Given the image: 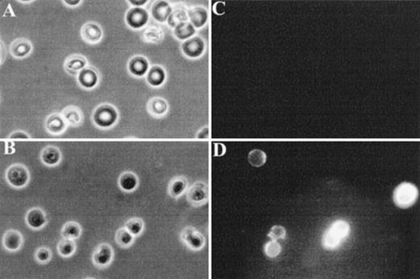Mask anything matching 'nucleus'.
<instances>
[{"label":"nucleus","mask_w":420,"mask_h":279,"mask_svg":"<svg viewBox=\"0 0 420 279\" xmlns=\"http://www.w3.org/2000/svg\"><path fill=\"white\" fill-rule=\"evenodd\" d=\"M45 127L52 135H61L66 130V122L61 114H54L48 118Z\"/></svg>","instance_id":"nucleus-11"},{"label":"nucleus","mask_w":420,"mask_h":279,"mask_svg":"<svg viewBox=\"0 0 420 279\" xmlns=\"http://www.w3.org/2000/svg\"><path fill=\"white\" fill-rule=\"evenodd\" d=\"M119 186L120 189L126 192H131L134 190L138 185V180L135 174L131 172H126L120 175L118 180Z\"/></svg>","instance_id":"nucleus-19"},{"label":"nucleus","mask_w":420,"mask_h":279,"mask_svg":"<svg viewBox=\"0 0 420 279\" xmlns=\"http://www.w3.org/2000/svg\"><path fill=\"white\" fill-rule=\"evenodd\" d=\"M61 116L66 123L75 126L80 125L83 121V114L78 107H66L61 112Z\"/></svg>","instance_id":"nucleus-16"},{"label":"nucleus","mask_w":420,"mask_h":279,"mask_svg":"<svg viewBox=\"0 0 420 279\" xmlns=\"http://www.w3.org/2000/svg\"><path fill=\"white\" fill-rule=\"evenodd\" d=\"M207 189L203 184H196L188 192V199L193 205H201L207 200Z\"/></svg>","instance_id":"nucleus-12"},{"label":"nucleus","mask_w":420,"mask_h":279,"mask_svg":"<svg viewBox=\"0 0 420 279\" xmlns=\"http://www.w3.org/2000/svg\"><path fill=\"white\" fill-rule=\"evenodd\" d=\"M163 33L160 29L156 28L148 29L143 33V38L147 42L158 43L163 38Z\"/></svg>","instance_id":"nucleus-33"},{"label":"nucleus","mask_w":420,"mask_h":279,"mask_svg":"<svg viewBox=\"0 0 420 279\" xmlns=\"http://www.w3.org/2000/svg\"><path fill=\"white\" fill-rule=\"evenodd\" d=\"M350 226L344 220H336L324 232L323 237V246L327 250H334L348 236Z\"/></svg>","instance_id":"nucleus-1"},{"label":"nucleus","mask_w":420,"mask_h":279,"mask_svg":"<svg viewBox=\"0 0 420 279\" xmlns=\"http://www.w3.org/2000/svg\"><path fill=\"white\" fill-rule=\"evenodd\" d=\"M195 33L194 28L189 22H184L175 27V34L180 40H185L193 35Z\"/></svg>","instance_id":"nucleus-29"},{"label":"nucleus","mask_w":420,"mask_h":279,"mask_svg":"<svg viewBox=\"0 0 420 279\" xmlns=\"http://www.w3.org/2000/svg\"><path fill=\"white\" fill-rule=\"evenodd\" d=\"M213 12L216 14L222 15L225 12V3L222 2H218L213 6Z\"/></svg>","instance_id":"nucleus-37"},{"label":"nucleus","mask_w":420,"mask_h":279,"mask_svg":"<svg viewBox=\"0 0 420 279\" xmlns=\"http://www.w3.org/2000/svg\"><path fill=\"white\" fill-rule=\"evenodd\" d=\"M172 14V7L168 2L164 1L156 2L152 7V15L153 18L158 21H165Z\"/></svg>","instance_id":"nucleus-17"},{"label":"nucleus","mask_w":420,"mask_h":279,"mask_svg":"<svg viewBox=\"0 0 420 279\" xmlns=\"http://www.w3.org/2000/svg\"><path fill=\"white\" fill-rule=\"evenodd\" d=\"M81 35L87 42L95 44L101 39L102 30L98 24L89 22L83 25Z\"/></svg>","instance_id":"nucleus-10"},{"label":"nucleus","mask_w":420,"mask_h":279,"mask_svg":"<svg viewBox=\"0 0 420 279\" xmlns=\"http://www.w3.org/2000/svg\"><path fill=\"white\" fill-rule=\"evenodd\" d=\"M129 68L130 72L134 76H144L148 70V62L144 58L137 56L130 61Z\"/></svg>","instance_id":"nucleus-21"},{"label":"nucleus","mask_w":420,"mask_h":279,"mask_svg":"<svg viewBox=\"0 0 420 279\" xmlns=\"http://www.w3.org/2000/svg\"><path fill=\"white\" fill-rule=\"evenodd\" d=\"M27 224L33 229H40L47 222L45 212L40 208H33L27 213Z\"/></svg>","instance_id":"nucleus-9"},{"label":"nucleus","mask_w":420,"mask_h":279,"mask_svg":"<svg viewBox=\"0 0 420 279\" xmlns=\"http://www.w3.org/2000/svg\"><path fill=\"white\" fill-rule=\"evenodd\" d=\"M87 61L81 55H72L66 60V71L71 74H76L78 71H82L85 68Z\"/></svg>","instance_id":"nucleus-20"},{"label":"nucleus","mask_w":420,"mask_h":279,"mask_svg":"<svg viewBox=\"0 0 420 279\" xmlns=\"http://www.w3.org/2000/svg\"><path fill=\"white\" fill-rule=\"evenodd\" d=\"M248 161L254 167H260L265 164L266 155L261 150H254L248 156Z\"/></svg>","instance_id":"nucleus-31"},{"label":"nucleus","mask_w":420,"mask_h":279,"mask_svg":"<svg viewBox=\"0 0 420 279\" xmlns=\"http://www.w3.org/2000/svg\"><path fill=\"white\" fill-rule=\"evenodd\" d=\"M226 147L222 143H216L215 144V156H222L225 154Z\"/></svg>","instance_id":"nucleus-39"},{"label":"nucleus","mask_w":420,"mask_h":279,"mask_svg":"<svg viewBox=\"0 0 420 279\" xmlns=\"http://www.w3.org/2000/svg\"><path fill=\"white\" fill-rule=\"evenodd\" d=\"M78 82L83 88L91 89L96 85L98 76L94 69L85 67L78 74Z\"/></svg>","instance_id":"nucleus-14"},{"label":"nucleus","mask_w":420,"mask_h":279,"mask_svg":"<svg viewBox=\"0 0 420 279\" xmlns=\"http://www.w3.org/2000/svg\"><path fill=\"white\" fill-rule=\"evenodd\" d=\"M189 18L194 26L201 27L207 20V12L202 7H195L189 12Z\"/></svg>","instance_id":"nucleus-23"},{"label":"nucleus","mask_w":420,"mask_h":279,"mask_svg":"<svg viewBox=\"0 0 420 279\" xmlns=\"http://www.w3.org/2000/svg\"><path fill=\"white\" fill-rule=\"evenodd\" d=\"M181 239L187 246L193 250H198L202 248L205 243L203 237L191 227H188L183 231Z\"/></svg>","instance_id":"nucleus-7"},{"label":"nucleus","mask_w":420,"mask_h":279,"mask_svg":"<svg viewBox=\"0 0 420 279\" xmlns=\"http://www.w3.org/2000/svg\"><path fill=\"white\" fill-rule=\"evenodd\" d=\"M40 158L43 163L46 165H56L61 160V152L55 146H48L42 150Z\"/></svg>","instance_id":"nucleus-15"},{"label":"nucleus","mask_w":420,"mask_h":279,"mask_svg":"<svg viewBox=\"0 0 420 279\" xmlns=\"http://www.w3.org/2000/svg\"><path fill=\"white\" fill-rule=\"evenodd\" d=\"M418 189L411 183L404 182L398 185L394 192V201L400 208H409L416 203L418 199Z\"/></svg>","instance_id":"nucleus-2"},{"label":"nucleus","mask_w":420,"mask_h":279,"mask_svg":"<svg viewBox=\"0 0 420 279\" xmlns=\"http://www.w3.org/2000/svg\"><path fill=\"white\" fill-rule=\"evenodd\" d=\"M76 250V245L74 239L63 238L60 240L58 245H57L58 253L63 258L71 257V256L73 255Z\"/></svg>","instance_id":"nucleus-26"},{"label":"nucleus","mask_w":420,"mask_h":279,"mask_svg":"<svg viewBox=\"0 0 420 279\" xmlns=\"http://www.w3.org/2000/svg\"><path fill=\"white\" fill-rule=\"evenodd\" d=\"M130 2L135 6H142V5L145 4L147 1L146 0H143V1H135L134 0V1H130Z\"/></svg>","instance_id":"nucleus-41"},{"label":"nucleus","mask_w":420,"mask_h":279,"mask_svg":"<svg viewBox=\"0 0 420 279\" xmlns=\"http://www.w3.org/2000/svg\"><path fill=\"white\" fill-rule=\"evenodd\" d=\"M61 237L66 239H76L80 237L82 234V228L78 222H66L61 229Z\"/></svg>","instance_id":"nucleus-22"},{"label":"nucleus","mask_w":420,"mask_h":279,"mask_svg":"<svg viewBox=\"0 0 420 279\" xmlns=\"http://www.w3.org/2000/svg\"><path fill=\"white\" fill-rule=\"evenodd\" d=\"M187 181L184 178H175L171 182L169 192L172 196L177 198L186 189Z\"/></svg>","instance_id":"nucleus-30"},{"label":"nucleus","mask_w":420,"mask_h":279,"mask_svg":"<svg viewBox=\"0 0 420 279\" xmlns=\"http://www.w3.org/2000/svg\"><path fill=\"white\" fill-rule=\"evenodd\" d=\"M32 50L30 42L25 39H18L12 43L10 48L11 53L14 57L23 58L29 55Z\"/></svg>","instance_id":"nucleus-18"},{"label":"nucleus","mask_w":420,"mask_h":279,"mask_svg":"<svg viewBox=\"0 0 420 279\" xmlns=\"http://www.w3.org/2000/svg\"><path fill=\"white\" fill-rule=\"evenodd\" d=\"M286 231L285 227H282V226H279V225L271 227L269 233L267 235V237L273 240L284 239L286 238Z\"/></svg>","instance_id":"nucleus-36"},{"label":"nucleus","mask_w":420,"mask_h":279,"mask_svg":"<svg viewBox=\"0 0 420 279\" xmlns=\"http://www.w3.org/2000/svg\"><path fill=\"white\" fill-rule=\"evenodd\" d=\"M10 139H29V135H27L26 133L23 131H17V132L12 133V135L9 136Z\"/></svg>","instance_id":"nucleus-38"},{"label":"nucleus","mask_w":420,"mask_h":279,"mask_svg":"<svg viewBox=\"0 0 420 279\" xmlns=\"http://www.w3.org/2000/svg\"><path fill=\"white\" fill-rule=\"evenodd\" d=\"M114 249L109 244H100L95 248L92 256L95 265L99 268H105L110 265L114 259Z\"/></svg>","instance_id":"nucleus-5"},{"label":"nucleus","mask_w":420,"mask_h":279,"mask_svg":"<svg viewBox=\"0 0 420 279\" xmlns=\"http://www.w3.org/2000/svg\"><path fill=\"white\" fill-rule=\"evenodd\" d=\"M151 114L155 116H162L166 114L168 110V104L164 100L160 98H154L151 100L148 106Z\"/></svg>","instance_id":"nucleus-27"},{"label":"nucleus","mask_w":420,"mask_h":279,"mask_svg":"<svg viewBox=\"0 0 420 279\" xmlns=\"http://www.w3.org/2000/svg\"><path fill=\"white\" fill-rule=\"evenodd\" d=\"M118 114L115 107L111 104L99 105L93 114V121L100 128H109L116 123Z\"/></svg>","instance_id":"nucleus-3"},{"label":"nucleus","mask_w":420,"mask_h":279,"mask_svg":"<svg viewBox=\"0 0 420 279\" xmlns=\"http://www.w3.org/2000/svg\"><path fill=\"white\" fill-rule=\"evenodd\" d=\"M182 49L184 54L189 57H198L203 52L204 43L200 38H191L183 44Z\"/></svg>","instance_id":"nucleus-13"},{"label":"nucleus","mask_w":420,"mask_h":279,"mask_svg":"<svg viewBox=\"0 0 420 279\" xmlns=\"http://www.w3.org/2000/svg\"><path fill=\"white\" fill-rule=\"evenodd\" d=\"M65 2H66V3H67V4L68 5H71V6H76V5H78V3L80 2V1H79V0H76V1H71V0H68V1H67V0H66V1H65Z\"/></svg>","instance_id":"nucleus-42"},{"label":"nucleus","mask_w":420,"mask_h":279,"mask_svg":"<svg viewBox=\"0 0 420 279\" xmlns=\"http://www.w3.org/2000/svg\"><path fill=\"white\" fill-rule=\"evenodd\" d=\"M165 72L159 66H153L150 70L147 80L152 86H159L165 80Z\"/></svg>","instance_id":"nucleus-25"},{"label":"nucleus","mask_w":420,"mask_h":279,"mask_svg":"<svg viewBox=\"0 0 420 279\" xmlns=\"http://www.w3.org/2000/svg\"><path fill=\"white\" fill-rule=\"evenodd\" d=\"M265 253L268 258H276L281 253V245L277 240L271 239V241L265 244Z\"/></svg>","instance_id":"nucleus-34"},{"label":"nucleus","mask_w":420,"mask_h":279,"mask_svg":"<svg viewBox=\"0 0 420 279\" xmlns=\"http://www.w3.org/2000/svg\"><path fill=\"white\" fill-rule=\"evenodd\" d=\"M35 257L36 260H38V262L45 264L50 261L52 258V253L50 248L42 247V248H38V251L36 252Z\"/></svg>","instance_id":"nucleus-35"},{"label":"nucleus","mask_w":420,"mask_h":279,"mask_svg":"<svg viewBox=\"0 0 420 279\" xmlns=\"http://www.w3.org/2000/svg\"><path fill=\"white\" fill-rule=\"evenodd\" d=\"M168 20V24L172 28H175L179 24L186 21L188 17H187V14L184 11L176 10L175 12H172V14L170 15V17Z\"/></svg>","instance_id":"nucleus-32"},{"label":"nucleus","mask_w":420,"mask_h":279,"mask_svg":"<svg viewBox=\"0 0 420 279\" xmlns=\"http://www.w3.org/2000/svg\"><path fill=\"white\" fill-rule=\"evenodd\" d=\"M134 236L130 233L125 227L117 231L116 234V241L119 246L121 248H128L131 246L134 240Z\"/></svg>","instance_id":"nucleus-24"},{"label":"nucleus","mask_w":420,"mask_h":279,"mask_svg":"<svg viewBox=\"0 0 420 279\" xmlns=\"http://www.w3.org/2000/svg\"><path fill=\"white\" fill-rule=\"evenodd\" d=\"M125 227L134 237H137L144 229V222L139 218H132L125 222Z\"/></svg>","instance_id":"nucleus-28"},{"label":"nucleus","mask_w":420,"mask_h":279,"mask_svg":"<svg viewBox=\"0 0 420 279\" xmlns=\"http://www.w3.org/2000/svg\"><path fill=\"white\" fill-rule=\"evenodd\" d=\"M24 239L21 233L17 230H8L2 237V244L7 250L16 252L21 248Z\"/></svg>","instance_id":"nucleus-8"},{"label":"nucleus","mask_w":420,"mask_h":279,"mask_svg":"<svg viewBox=\"0 0 420 279\" xmlns=\"http://www.w3.org/2000/svg\"><path fill=\"white\" fill-rule=\"evenodd\" d=\"M16 152L14 147V142H7L5 145V153L6 154H13Z\"/></svg>","instance_id":"nucleus-40"},{"label":"nucleus","mask_w":420,"mask_h":279,"mask_svg":"<svg viewBox=\"0 0 420 279\" xmlns=\"http://www.w3.org/2000/svg\"><path fill=\"white\" fill-rule=\"evenodd\" d=\"M6 178L12 186L15 188H22L29 182V171L23 164H13L7 171Z\"/></svg>","instance_id":"nucleus-4"},{"label":"nucleus","mask_w":420,"mask_h":279,"mask_svg":"<svg viewBox=\"0 0 420 279\" xmlns=\"http://www.w3.org/2000/svg\"><path fill=\"white\" fill-rule=\"evenodd\" d=\"M148 17V13L146 10L135 7L128 12L126 15V22L134 29H139L147 24Z\"/></svg>","instance_id":"nucleus-6"}]
</instances>
